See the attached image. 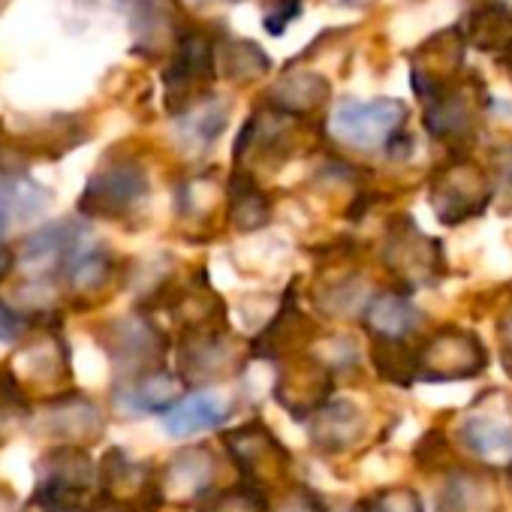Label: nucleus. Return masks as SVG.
Listing matches in <instances>:
<instances>
[{
  "label": "nucleus",
  "mask_w": 512,
  "mask_h": 512,
  "mask_svg": "<svg viewBox=\"0 0 512 512\" xmlns=\"http://www.w3.org/2000/svg\"><path fill=\"white\" fill-rule=\"evenodd\" d=\"M404 121H407V106L398 100H368V103L344 100L332 118L338 139L359 151H374L380 145H389L401 133Z\"/></svg>",
  "instance_id": "nucleus-1"
},
{
  "label": "nucleus",
  "mask_w": 512,
  "mask_h": 512,
  "mask_svg": "<svg viewBox=\"0 0 512 512\" xmlns=\"http://www.w3.org/2000/svg\"><path fill=\"white\" fill-rule=\"evenodd\" d=\"M217 73V55L214 46L205 34L199 31H187L178 37L175 43V55H172V67L166 70V100L169 109L175 115H181L193 100L196 91L214 79Z\"/></svg>",
  "instance_id": "nucleus-2"
},
{
  "label": "nucleus",
  "mask_w": 512,
  "mask_h": 512,
  "mask_svg": "<svg viewBox=\"0 0 512 512\" xmlns=\"http://www.w3.org/2000/svg\"><path fill=\"white\" fill-rule=\"evenodd\" d=\"M148 193V178L136 163H115L100 169L79 202V208L91 217H124L133 211Z\"/></svg>",
  "instance_id": "nucleus-3"
},
{
  "label": "nucleus",
  "mask_w": 512,
  "mask_h": 512,
  "mask_svg": "<svg viewBox=\"0 0 512 512\" xmlns=\"http://www.w3.org/2000/svg\"><path fill=\"white\" fill-rule=\"evenodd\" d=\"M419 368H422V380H437V383L470 380L485 368V350L476 338L458 329H446L425 344L419 356Z\"/></svg>",
  "instance_id": "nucleus-4"
},
{
  "label": "nucleus",
  "mask_w": 512,
  "mask_h": 512,
  "mask_svg": "<svg viewBox=\"0 0 512 512\" xmlns=\"http://www.w3.org/2000/svg\"><path fill=\"white\" fill-rule=\"evenodd\" d=\"M488 205L485 175L470 163H455L434 178V211L443 223L476 217Z\"/></svg>",
  "instance_id": "nucleus-5"
},
{
  "label": "nucleus",
  "mask_w": 512,
  "mask_h": 512,
  "mask_svg": "<svg viewBox=\"0 0 512 512\" xmlns=\"http://www.w3.org/2000/svg\"><path fill=\"white\" fill-rule=\"evenodd\" d=\"M464 446L488 464H512V419L497 416H470L461 425Z\"/></svg>",
  "instance_id": "nucleus-6"
},
{
  "label": "nucleus",
  "mask_w": 512,
  "mask_h": 512,
  "mask_svg": "<svg viewBox=\"0 0 512 512\" xmlns=\"http://www.w3.org/2000/svg\"><path fill=\"white\" fill-rule=\"evenodd\" d=\"M226 416V401L217 392H193L178 401L169 413H163V425L172 437H187L196 431H208L220 425Z\"/></svg>",
  "instance_id": "nucleus-7"
},
{
  "label": "nucleus",
  "mask_w": 512,
  "mask_h": 512,
  "mask_svg": "<svg viewBox=\"0 0 512 512\" xmlns=\"http://www.w3.org/2000/svg\"><path fill=\"white\" fill-rule=\"evenodd\" d=\"M365 422L359 407H353L350 401H335L329 407H320L314 416V443L326 452H341L350 449L359 434H362Z\"/></svg>",
  "instance_id": "nucleus-8"
},
{
  "label": "nucleus",
  "mask_w": 512,
  "mask_h": 512,
  "mask_svg": "<svg viewBox=\"0 0 512 512\" xmlns=\"http://www.w3.org/2000/svg\"><path fill=\"white\" fill-rule=\"evenodd\" d=\"M494 506L497 497L491 482L476 473H455L440 494V512H491Z\"/></svg>",
  "instance_id": "nucleus-9"
},
{
  "label": "nucleus",
  "mask_w": 512,
  "mask_h": 512,
  "mask_svg": "<svg viewBox=\"0 0 512 512\" xmlns=\"http://www.w3.org/2000/svg\"><path fill=\"white\" fill-rule=\"evenodd\" d=\"M365 323L377 335H383L386 341H398V338H404L407 332H413L419 326V311L404 296L386 293V296L371 302V308L365 314Z\"/></svg>",
  "instance_id": "nucleus-10"
},
{
  "label": "nucleus",
  "mask_w": 512,
  "mask_h": 512,
  "mask_svg": "<svg viewBox=\"0 0 512 512\" xmlns=\"http://www.w3.org/2000/svg\"><path fill=\"white\" fill-rule=\"evenodd\" d=\"M214 479V458L205 449H184L172 458L166 482L175 494L193 497L202 494L208 488V482Z\"/></svg>",
  "instance_id": "nucleus-11"
},
{
  "label": "nucleus",
  "mask_w": 512,
  "mask_h": 512,
  "mask_svg": "<svg viewBox=\"0 0 512 512\" xmlns=\"http://www.w3.org/2000/svg\"><path fill=\"white\" fill-rule=\"evenodd\" d=\"M326 97H329V85L317 73H296L293 79L281 82L272 91V103L290 115H305V112L317 109Z\"/></svg>",
  "instance_id": "nucleus-12"
},
{
  "label": "nucleus",
  "mask_w": 512,
  "mask_h": 512,
  "mask_svg": "<svg viewBox=\"0 0 512 512\" xmlns=\"http://www.w3.org/2000/svg\"><path fill=\"white\" fill-rule=\"evenodd\" d=\"M178 395V383L169 374H151L142 377L136 386H130L118 401L124 410H136V413H169Z\"/></svg>",
  "instance_id": "nucleus-13"
},
{
  "label": "nucleus",
  "mask_w": 512,
  "mask_h": 512,
  "mask_svg": "<svg viewBox=\"0 0 512 512\" xmlns=\"http://www.w3.org/2000/svg\"><path fill=\"white\" fill-rule=\"evenodd\" d=\"M269 55L253 46V43H241V40H232V43H223L220 46V55H217V70H223L229 79H256L269 73Z\"/></svg>",
  "instance_id": "nucleus-14"
},
{
  "label": "nucleus",
  "mask_w": 512,
  "mask_h": 512,
  "mask_svg": "<svg viewBox=\"0 0 512 512\" xmlns=\"http://www.w3.org/2000/svg\"><path fill=\"white\" fill-rule=\"evenodd\" d=\"M470 37L479 49H488V52L512 49V10L491 7V10L476 13L470 19Z\"/></svg>",
  "instance_id": "nucleus-15"
},
{
  "label": "nucleus",
  "mask_w": 512,
  "mask_h": 512,
  "mask_svg": "<svg viewBox=\"0 0 512 512\" xmlns=\"http://www.w3.org/2000/svg\"><path fill=\"white\" fill-rule=\"evenodd\" d=\"M226 118H229V115H226V106L217 103V100L202 103V106H193L190 115L181 121V136H184L187 145H196V148L211 145V142L223 133Z\"/></svg>",
  "instance_id": "nucleus-16"
},
{
  "label": "nucleus",
  "mask_w": 512,
  "mask_h": 512,
  "mask_svg": "<svg viewBox=\"0 0 512 512\" xmlns=\"http://www.w3.org/2000/svg\"><path fill=\"white\" fill-rule=\"evenodd\" d=\"M232 220L238 229H260L266 220H269V199L253 187L250 178H244V187H241V178H235V187H232Z\"/></svg>",
  "instance_id": "nucleus-17"
},
{
  "label": "nucleus",
  "mask_w": 512,
  "mask_h": 512,
  "mask_svg": "<svg viewBox=\"0 0 512 512\" xmlns=\"http://www.w3.org/2000/svg\"><path fill=\"white\" fill-rule=\"evenodd\" d=\"M202 512H266V500L256 488H232L217 494Z\"/></svg>",
  "instance_id": "nucleus-18"
},
{
  "label": "nucleus",
  "mask_w": 512,
  "mask_h": 512,
  "mask_svg": "<svg viewBox=\"0 0 512 512\" xmlns=\"http://www.w3.org/2000/svg\"><path fill=\"white\" fill-rule=\"evenodd\" d=\"M356 512H422L419 509V497L407 488H392L383 491L371 500H362Z\"/></svg>",
  "instance_id": "nucleus-19"
},
{
  "label": "nucleus",
  "mask_w": 512,
  "mask_h": 512,
  "mask_svg": "<svg viewBox=\"0 0 512 512\" xmlns=\"http://www.w3.org/2000/svg\"><path fill=\"white\" fill-rule=\"evenodd\" d=\"M299 13V0H272V7L266 13V28L272 34H284V28L296 19Z\"/></svg>",
  "instance_id": "nucleus-20"
},
{
  "label": "nucleus",
  "mask_w": 512,
  "mask_h": 512,
  "mask_svg": "<svg viewBox=\"0 0 512 512\" xmlns=\"http://www.w3.org/2000/svg\"><path fill=\"white\" fill-rule=\"evenodd\" d=\"M278 512H326V506H323V500H320L314 491L296 488V491L278 506Z\"/></svg>",
  "instance_id": "nucleus-21"
},
{
  "label": "nucleus",
  "mask_w": 512,
  "mask_h": 512,
  "mask_svg": "<svg viewBox=\"0 0 512 512\" xmlns=\"http://www.w3.org/2000/svg\"><path fill=\"white\" fill-rule=\"evenodd\" d=\"M28 320L16 311H10L7 305H0V341H13L25 332Z\"/></svg>",
  "instance_id": "nucleus-22"
},
{
  "label": "nucleus",
  "mask_w": 512,
  "mask_h": 512,
  "mask_svg": "<svg viewBox=\"0 0 512 512\" xmlns=\"http://www.w3.org/2000/svg\"><path fill=\"white\" fill-rule=\"evenodd\" d=\"M503 344H506V353H503V359H506V371H512V314L506 317V323H503Z\"/></svg>",
  "instance_id": "nucleus-23"
},
{
  "label": "nucleus",
  "mask_w": 512,
  "mask_h": 512,
  "mask_svg": "<svg viewBox=\"0 0 512 512\" xmlns=\"http://www.w3.org/2000/svg\"><path fill=\"white\" fill-rule=\"evenodd\" d=\"M13 269V253L7 247H0V281H4Z\"/></svg>",
  "instance_id": "nucleus-24"
},
{
  "label": "nucleus",
  "mask_w": 512,
  "mask_h": 512,
  "mask_svg": "<svg viewBox=\"0 0 512 512\" xmlns=\"http://www.w3.org/2000/svg\"><path fill=\"white\" fill-rule=\"evenodd\" d=\"M503 7H506V10H512V0H503Z\"/></svg>",
  "instance_id": "nucleus-25"
}]
</instances>
